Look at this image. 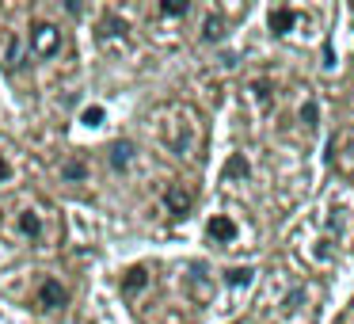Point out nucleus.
I'll return each mask as SVG.
<instances>
[{"label": "nucleus", "mask_w": 354, "mask_h": 324, "mask_svg": "<svg viewBox=\"0 0 354 324\" xmlns=\"http://www.w3.org/2000/svg\"><path fill=\"white\" fill-rule=\"evenodd\" d=\"M160 141L171 149L176 156L194 161L202 149V123L191 107H171L160 115Z\"/></svg>", "instance_id": "f257e3e1"}, {"label": "nucleus", "mask_w": 354, "mask_h": 324, "mask_svg": "<svg viewBox=\"0 0 354 324\" xmlns=\"http://www.w3.org/2000/svg\"><path fill=\"white\" fill-rule=\"evenodd\" d=\"M27 46H31V54H39V57H54L57 50H62V27L46 24V19L31 24V35H27Z\"/></svg>", "instance_id": "f03ea898"}, {"label": "nucleus", "mask_w": 354, "mask_h": 324, "mask_svg": "<svg viewBox=\"0 0 354 324\" xmlns=\"http://www.w3.org/2000/svg\"><path fill=\"white\" fill-rule=\"evenodd\" d=\"M65 301H69V294H65V286L54 282V278H46V282L39 286V294H35V305H39L42 313H50V309H62Z\"/></svg>", "instance_id": "7ed1b4c3"}, {"label": "nucleus", "mask_w": 354, "mask_h": 324, "mask_svg": "<svg viewBox=\"0 0 354 324\" xmlns=\"http://www.w3.org/2000/svg\"><path fill=\"white\" fill-rule=\"evenodd\" d=\"M209 240H217V244H232L236 240V222L225 214H214L209 217Z\"/></svg>", "instance_id": "20e7f679"}, {"label": "nucleus", "mask_w": 354, "mask_h": 324, "mask_svg": "<svg viewBox=\"0 0 354 324\" xmlns=\"http://www.w3.org/2000/svg\"><path fill=\"white\" fill-rule=\"evenodd\" d=\"M0 62H4V69H12V73H16L19 65L27 62L24 39H16V35H8V39H4V57H0Z\"/></svg>", "instance_id": "39448f33"}, {"label": "nucleus", "mask_w": 354, "mask_h": 324, "mask_svg": "<svg viewBox=\"0 0 354 324\" xmlns=\"http://www.w3.org/2000/svg\"><path fill=\"white\" fill-rule=\"evenodd\" d=\"M164 202H168L171 214H187V210L194 206V195H191V191H183L179 183H171L168 191H164Z\"/></svg>", "instance_id": "423d86ee"}, {"label": "nucleus", "mask_w": 354, "mask_h": 324, "mask_svg": "<svg viewBox=\"0 0 354 324\" xmlns=\"http://www.w3.org/2000/svg\"><path fill=\"white\" fill-rule=\"evenodd\" d=\"M130 164H133V141H115V145H111V168L126 172Z\"/></svg>", "instance_id": "0eeeda50"}, {"label": "nucleus", "mask_w": 354, "mask_h": 324, "mask_svg": "<svg viewBox=\"0 0 354 324\" xmlns=\"http://www.w3.org/2000/svg\"><path fill=\"white\" fill-rule=\"evenodd\" d=\"M293 24H297V12H293V8H274V12H270V31H274V35H290Z\"/></svg>", "instance_id": "6e6552de"}, {"label": "nucleus", "mask_w": 354, "mask_h": 324, "mask_svg": "<svg viewBox=\"0 0 354 324\" xmlns=\"http://www.w3.org/2000/svg\"><path fill=\"white\" fill-rule=\"evenodd\" d=\"M145 286H149V271L145 267H130V271H126L122 294H138V290H145Z\"/></svg>", "instance_id": "1a4fd4ad"}, {"label": "nucleus", "mask_w": 354, "mask_h": 324, "mask_svg": "<svg viewBox=\"0 0 354 324\" xmlns=\"http://www.w3.org/2000/svg\"><path fill=\"white\" fill-rule=\"evenodd\" d=\"M19 233H24V237H39L42 233V217L35 214V210H24V214H19Z\"/></svg>", "instance_id": "9d476101"}, {"label": "nucleus", "mask_w": 354, "mask_h": 324, "mask_svg": "<svg viewBox=\"0 0 354 324\" xmlns=\"http://www.w3.org/2000/svg\"><path fill=\"white\" fill-rule=\"evenodd\" d=\"M252 278H255L252 267H232V271H225V282H229V286H248Z\"/></svg>", "instance_id": "9b49d317"}, {"label": "nucleus", "mask_w": 354, "mask_h": 324, "mask_svg": "<svg viewBox=\"0 0 354 324\" xmlns=\"http://www.w3.org/2000/svg\"><path fill=\"white\" fill-rule=\"evenodd\" d=\"M84 172H88V168H84L80 161H65V164H62V176H65V179H84Z\"/></svg>", "instance_id": "f8f14e48"}, {"label": "nucleus", "mask_w": 354, "mask_h": 324, "mask_svg": "<svg viewBox=\"0 0 354 324\" xmlns=\"http://www.w3.org/2000/svg\"><path fill=\"white\" fill-rule=\"evenodd\" d=\"M160 12L164 16H187V0H164Z\"/></svg>", "instance_id": "ddd939ff"}, {"label": "nucleus", "mask_w": 354, "mask_h": 324, "mask_svg": "<svg viewBox=\"0 0 354 324\" xmlns=\"http://www.w3.org/2000/svg\"><path fill=\"white\" fill-rule=\"evenodd\" d=\"M84 123H88V126H100V123H103V107H88V111H84Z\"/></svg>", "instance_id": "4468645a"}, {"label": "nucleus", "mask_w": 354, "mask_h": 324, "mask_svg": "<svg viewBox=\"0 0 354 324\" xmlns=\"http://www.w3.org/2000/svg\"><path fill=\"white\" fill-rule=\"evenodd\" d=\"M206 39H221V19H206Z\"/></svg>", "instance_id": "2eb2a0df"}, {"label": "nucleus", "mask_w": 354, "mask_h": 324, "mask_svg": "<svg viewBox=\"0 0 354 324\" xmlns=\"http://www.w3.org/2000/svg\"><path fill=\"white\" fill-rule=\"evenodd\" d=\"M301 118H308V123H316V103H308V107H301Z\"/></svg>", "instance_id": "dca6fc26"}, {"label": "nucleus", "mask_w": 354, "mask_h": 324, "mask_svg": "<svg viewBox=\"0 0 354 324\" xmlns=\"http://www.w3.org/2000/svg\"><path fill=\"white\" fill-rule=\"evenodd\" d=\"M8 176H12V164L4 161V156H0V183H4V179H8Z\"/></svg>", "instance_id": "f3484780"}, {"label": "nucleus", "mask_w": 354, "mask_h": 324, "mask_svg": "<svg viewBox=\"0 0 354 324\" xmlns=\"http://www.w3.org/2000/svg\"><path fill=\"white\" fill-rule=\"evenodd\" d=\"M240 172H248V164L244 161H232L229 164V176H240Z\"/></svg>", "instance_id": "a211bd4d"}]
</instances>
